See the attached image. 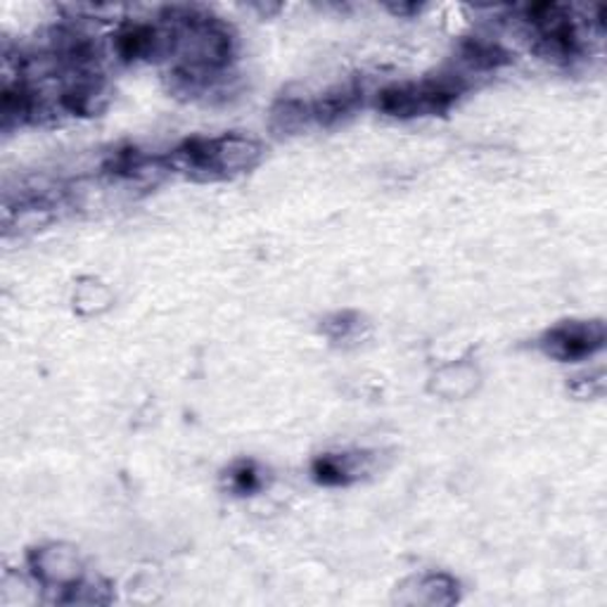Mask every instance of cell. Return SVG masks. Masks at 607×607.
<instances>
[{
	"label": "cell",
	"instance_id": "cell-9",
	"mask_svg": "<svg viewBox=\"0 0 607 607\" xmlns=\"http://www.w3.org/2000/svg\"><path fill=\"white\" fill-rule=\"evenodd\" d=\"M361 325H363L361 316L351 314V311H342V314H335V316H330L328 321H325L323 328H325V333H328V337L337 339V342H339V339H345V342H347V339H351L353 335L361 330Z\"/></svg>",
	"mask_w": 607,
	"mask_h": 607
},
{
	"label": "cell",
	"instance_id": "cell-6",
	"mask_svg": "<svg viewBox=\"0 0 607 607\" xmlns=\"http://www.w3.org/2000/svg\"><path fill=\"white\" fill-rule=\"evenodd\" d=\"M370 472L368 453H325L314 463V475L323 484H349Z\"/></svg>",
	"mask_w": 607,
	"mask_h": 607
},
{
	"label": "cell",
	"instance_id": "cell-5",
	"mask_svg": "<svg viewBox=\"0 0 607 607\" xmlns=\"http://www.w3.org/2000/svg\"><path fill=\"white\" fill-rule=\"evenodd\" d=\"M396 600L404 605H453L458 600V582L443 572H425L411 576L396 588Z\"/></svg>",
	"mask_w": 607,
	"mask_h": 607
},
{
	"label": "cell",
	"instance_id": "cell-4",
	"mask_svg": "<svg viewBox=\"0 0 607 607\" xmlns=\"http://www.w3.org/2000/svg\"><path fill=\"white\" fill-rule=\"evenodd\" d=\"M29 570L34 580L48 591H60V603L83 580L79 551L69 543H43L29 553Z\"/></svg>",
	"mask_w": 607,
	"mask_h": 607
},
{
	"label": "cell",
	"instance_id": "cell-1",
	"mask_svg": "<svg viewBox=\"0 0 607 607\" xmlns=\"http://www.w3.org/2000/svg\"><path fill=\"white\" fill-rule=\"evenodd\" d=\"M261 157L263 147L259 140L240 136V133H224L216 138L186 140L181 147H176L171 157H167V165L195 176V179L214 181L255 169Z\"/></svg>",
	"mask_w": 607,
	"mask_h": 607
},
{
	"label": "cell",
	"instance_id": "cell-8",
	"mask_svg": "<svg viewBox=\"0 0 607 607\" xmlns=\"http://www.w3.org/2000/svg\"><path fill=\"white\" fill-rule=\"evenodd\" d=\"M110 302V290L102 283H95V280H88L86 285H79L77 294H74V304H77L81 314H98V311L108 308Z\"/></svg>",
	"mask_w": 607,
	"mask_h": 607
},
{
	"label": "cell",
	"instance_id": "cell-10",
	"mask_svg": "<svg viewBox=\"0 0 607 607\" xmlns=\"http://www.w3.org/2000/svg\"><path fill=\"white\" fill-rule=\"evenodd\" d=\"M228 480L238 494H251L261 486V472L251 463H238L231 470Z\"/></svg>",
	"mask_w": 607,
	"mask_h": 607
},
{
	"label": "cell",
	"instance_id": "cell-7",
	"mask_svg": "<svg viewBox=\"0 0 607 607\" xmlns=\"http://www.w3.org/2000/svg\"><path fill=\"white\" fill-rule=\"evenodd\" d=\"M480 382V373L470 363H449L439 368L429 382V390L447 398H465L470 392H475Z\"/></svg>",
	"mask_w": 607,
	"mask_h": 607
},
{
	"label": "cell",
	"instance_id": "cell-3",
	"mask_svg": "<svg viewBox=\"0 0 607 607\" xmlns=\"http://www.w3.org/2000/svg\"><path fill=\"white\" fill-rule=\"evenodd\" d=\"M605 342L607 330L603 321H562L541 335L539 347L548 359L567 363L596 357Z\"/></svg>",
	"mask_w": 607,
	"mask_h": 607
},
{
	"label": "cell",
	"instance_id": "cell-11",
	"mask_svg": "<svg viewBox=\"0 0 607 607\" xmlns=\"http://www.w3.org/2000/svg\"><path fill=\"white\" fill-rule=\"evenodd\" d=\"M570 390L576 396H580V398H598V396H603V392H605V373H603V368L588 370V373L574 378Z\"/></svg>",
	"mask_w": 607,
	"mask_h": 607
},
{
	"label": "cell",
	"instance_id": "cell-2",
	"mask_svg": "<svg viewBox=\"0 0 607 607\" xmlns=\"http://www.w3.org/2000/svg\"><path fill=\"white\" fill-rule=\"evenodd\" d=\"M463 91L461 79L435 77L423 81H406L382 88L378 93V110L398 116V120H413V116H432L447 112Z\"/></svg>",
	"mask_w": 607,
	"mask_h": 607
}]
</instances>
